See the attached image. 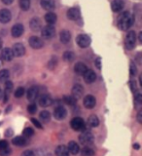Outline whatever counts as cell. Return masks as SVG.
I'll return each mask as SVG.
<instances>
[{"instance_id":"cell-1","label":"cell","mask_w":142,"mask_h":156,"mask_svg":"<svg viewBox=\"0 0 142 156\" xmlns=\"http://www.w3.org/2000/svg\"><path fill=\"white\" fill-rule=\"evenodd\" d=\"M134 23V16L130 12H124L118 19V27L122 30L129 29Z\"/></svg>"},{"instance_id":"cell-2","label":"cell","mask_w":142,"mask_h":156,"mask_svg":"<svg viewBox=\"0 0 142 156\" xmlns=\"http://www.w3.org/2000/svg\"><path fill=\"white\" fill-rule=\"evenodd\" d=\"M70 126L73 130L77 132L85 131L86 129V123L81 117H74V118L70 121Z\"/></svg>"},{"instance_id":"cell-3","label":"cell","mask_w":142,"mask_h":156,"mask_svg":"<svg viewBox=\"0 0 142 156\" xmlns=\"http://www.w3.org/2000/svg\"><path fill=\"white\" fill-rule=\"evenodd\" d=\"M135 42H136V34L133 30L129 31V33L126 34V47L129 50H133L135 46Z\"/></svg>"},{"instance_id":"cell-4","label":"cell","mask_w":142,"mask_h":156,"mask_svg":"<svg viewBox=\"0 0 142 156\" xmlns=\"http://www.w3.org/2000/svg\"><path fill=\"white\" fill-rule=\"evenodd\" d=\"M79 141L83 145H90L94 143V136L90 132H84L79 136Z\"/></svg>"},{"instance_id":"cell-5","label":"cell","mask_w":142,"mask_h":156,"mask_svg":"<svg viewBox=\"0 0 142 156\" xmlns=\"http://www.w3.org/2000/svg\"><path fill=\"white\" fill-rule=\"evenodd\" d=\"M76 42L78 46L81 48H87L90 46L91 44V37L87 34H80L76 38Z\"/></svg>"},{"instance_id":"cell-6","label":"cell","mask_w":142,"mask_h":156,"mask_svg":"<svg viewBox=\"0 0 142 156\" xmlns=\"http://www.w3.org/2000/svg\"><path fill=\"white\" fill-rule=\"evenodd\" d=\"M42 37L45 39H52L56 35V29L53 26H46L45 27L42 28Z\"/></svg>"},{"instance_id":"cell-7","label":"cell","mask_w":142,"mask_h":156,"mask_svg":"<svg viewBox=\"0 0 142 156\" xmlns=\"http://www.w3.org/2000/svg\"><path fill=\"white\" fill-rule=\"evenodd\" d=\"M29 45L33 49H41L44 46L43 40L38 36H31L29 38Z\"/></svg>"},{"instance_id":"cell-8","label":"cell","mask_w":142,"mask_h":156,"mask_svg":"<svg viewBox=\"0 0 142 156\" xmlns=\"http://www.w3.org/2000/svg\"><path fill=\"white\" fill-rule=\"evenodd\" d=\"M83 104H84V106L86 108H89V109H92L94 108L96 105V100L94 96L92 95H88L84 98V101H83Z\"/></svg>"},{"instance_id":"cell-9","label":"cell","mask_w":142,"mask_h":156,"mask_svg":"<svg viewBox=\"0 0 142 156\" xmlns=\"http://www.w3.org/2000/svg\"><path fill=\"white\" fill-rule=\"evenodd\" d=\"M67 115V110L63 106H57V108L54 110V116L57 120H62L64 119Z\"/></svg>"},{"instance_id":"cell-10","label":"cell","mask_w":142,"mask_h":156,"mask_svg":"<svg viewBox=\"0 0 142 156\" xmlns=\"http://www.w3.org/2000/svg\"><path fill=\"white\" fill-rule=\"evenodd\" d=\"M12 52L14 54V56L16 57H22L26 54V48L23 45L22 43H16L14 45L13 49H12Z\"/></svg>"},{"instance_id":"cell-11","label":"cell","mask_w":142,"mask_h":156,"mask_svg":"<svg viewBox=\"0 0 142 156\" xmlns=\"http://www.w3.org/2000/svg\"><path fill=\"white\" fill-rule=\"evenodd\" d=\"M11 19H12V14L8 9L0 10V23H7L11 21Z\"/></svg>"},{"instance_id":"cell-12","label":"cell","mask_w":142,"mask_h":156,"mask_svg":"<svg viewBox=\"0 0 142 156\" xmlns=\"http://www.w3.org/2000/svg\"><path fill=\"white\" fill-rule=\"evenodd\" d=\"M53 104V99L51 98L50 95L48 94H43L39 98V105L43 107H47L50 106Z\"/></svg>"},{"instance_id":"cell-13","label":"cell","mask_w":142,"mask_h":156,"mask_svg":"<svg viewBox=\"0 0 142 156\" xmlns=\"http://www.w3.org/2000/svg\"><path fill=\"white\" fill-rule=\"evenodd\" d=\"M0 58L1 60L5 61V62H10L13 60L14 58V54L12 52V49L10 48H4L1 54H0Z\"/></svg>"},{"instance_id":"cell-14","label":"cell","mask_w":142,"mask_h":156,"mask_svg":"<svg viewBox=\"0 0 142 156\" xmlns=\"http://www.w3.org/2000/svg\"><path fill=\"white\" fill-rule=\"evenodd\" d=\"M83 76H84V80L85 82H87L88 84H92V83H94L96 79V74L94 70L92 69H88L84 74H83Z\"/></svg>"},{"instance_id":"cell-15","label":"cell","mask_w":142,"mask_h":156,"mask_svg":"<svg viewBox=\"0 0 142 156\" xmlns=\"http://www.w3.org/2000/svg\"><path fill=\"white\" fill-rule=\"evenodd\" d=\"M67 18L69 20H71V21H77V20H79V18H80V10L78 8H76V7L70 8L67 11Z\"/></svg>"},{"instance_id":"cell-16","label":"cell","mask_w":142,"mask_h":156,"mask_svg":"<svg viewBox=\"0 0 142 156\" xmlns=\"http://www.w3.org/2000/svg\"><path fill=\"white\" fill-rule=\"evenodd\" d=\"M26 97H27L28 101H35L38 98V88L36 86H33V87L29 88L27 93H26Z\"/></svg>"},{"instance_id":"cell-17","label":"cell","mask_w":142,"mask_h":156,"mask_svg":"<svg viewBox=\"0 0 142 156\" xmlns=\"http://www.w3.org/2000/svg\"><path fill=\"white\" fill-rule=\"evenodd\" d=\"M24 31V28L23 26L21 23H17L12 27L11 29V33H12V36L13 37H19L23 33Z\"/></svg>"},{"instance_id":"cell-18","label":"cell","mask_w":142,"mask_h":156,"mask_svg":"<svg viewBox=\"0 0 142 156\" xmlns=\"http://www.w3.org/2000/svg\"><path fill=\"white\" fill-rule=\"evenodd\" d=\"M71 91H72V97H74L76 100L78 98L82 97L83 94H84V88H83L82 85H79V84H76L73 86Z\"/></svg>"},{"instance_id":"cell-19","label":"cell","mask_w":142,"mask_h":156,"mask_svg":"<svg viewBox=\"0 0 142 156\" xmlns=\"http://www.w3.org/2000/svg\"><path fill=\"white\" fill-rule=\"evenodd\" d=\"M67 149H68V152L73 154V155H76L80 152V147H79V144L75 141H69V144L67 145Z\"/></svg>"},{"instance_id":"cell-20","label":"cell","mask_w":142,"mask_h":156,"mask_svg":"<svg viewBox=\"0 0 142 156\" xmlns=\"http://www.w3.org/2000/svg\"><path fill=\"white\" fill-rule=\"evenodd\" d=\"M125 6V2L123 0H113L111 4V8L114 12H120Z\"/></svg>"},{"instance_id":"cell-21","label":"cell","mask_w":142,"mask_h":156,"mask_svg":"<svg viewBox=\"0 0 142 156\" xmlns=\"http://www.w3.org/2000/svg\"><path fill=\"white\" fill-rule=\"evenodd\" d=\"M30 28L33 31H40L41 30V21L38 18H33L31 19L30 23H29Z\"/></svg>"},{"instance_id":"cell-22","label":"cell","mask_w":142,"mask_h":156,"mask_svg":"<svg viewBox=\"0 0 142 156\" xmlns=\"http://www.w3.org/2000/svg\"><path fill=\"white\" fill-rule=\"evenodd\" d=\"M40 4L42 8L47 10V11H51V10L55 9V1L54 0H41Z\"/></svg>"},{"instance_id":"cell-23","label":"cell","mask_w":142,"mask_h":156,"mask_svg":"<svg viewBox=\"0 0 142 156\" xmlns=\"http://www.w3.org/2000/svg\"><path fill=\"white\" fill-rule=\"evenodd\" d=\"M57 20V15L53 12H49L45 15V21L49 26H53V24H55Z\"/></svg>"},{"instance_id":"cell-24","label":"cell","mask_w":142,"mask_h":156,"mask_svg":"<svg viewBox=\"0 0 142 156\" xmlns=\"http://www.w3.org/2000/svg\"><path fill=\"white\" fill-rule=\"evenodd\" d=\"M87 70H88V67L85 63H83V62H77L74 66V71L77 73V74L83 75Z\"/></svg>"},{"instance_id":"cell-25","label":"cell","mask_w":142,"mask_h":156,"mask_svg":"<svg viewBox=\"0 0 142 156\" xmlns=\"http://www.w3.org/2000/svg\"><path fill=\"white\" fill-rule=\"evenodd\" d=\"M55 152H56L57 156H69L67 146H65V145H58L56 148Z\"/></svg>"},{"instance_id":"cell-26","label":"cell","mask_w":142,"mask_h":156,"mask_svg":"<svg viewBox=\"0 0 142 156\" xmlns=\"http://www.w3.org/2000/svg\"><path fill=\"white\" fill-rule=\"evenodd\" d=\"M60 39L63 44H66L70 41L71 39V34L68 30H62L60 34Z\"/></svg>"},{"instance_id":"cell-27","label":"cell","mask_w":142,"mask_h":156,"mask_svg":"<svg viewBox=\"0 0 142 156\" xmlns=\"http://www.w3.org/2000/svg\"><path fill=\"white\" fill-rule=\"evenodd\" d=\"M88 125L92 128H95L99 125V119L96 115H91L88 119Z\"/></svg>"},{"instance_id":"cell-28","label":"cell","mask_w":142,"mask_h":156,"mask_svg":"<svg viewBox=\"0 0 142 156\" xmlns=\"http://www.w3.org/2000/svg\"><path fill=\"white\" fill-rule=\"evenodd\" d=\"M12 143H13V144L17 145V146H24L26 144L27 141L23 136H16V138L13 139Z\"/></svg>"},{"instance_id":"cell-29","label":"cell","mask_w":142,"mask_h":156,"mask_svg":"<svg viewBox=\"0 0 142 156\" xmlns=\"http://www.w3.org/2000/svg\"><path fill=\"white\" fill-rule=\"evenodd\" d=\"M39 117H40L41 121L44 122V123H48V122L51 120V114H50V112L47 110L41 111L40 114H39Z\"/></svg>"},{"instance_id":"cell-30","label":"cell","mask_w":142,"mask_h":156,"mask_svg":"<svg viewBox=\"0 0 142 156\" xmlns=\"http://www.w3.org/2000/svg\"><path fill=\"white\" fill-rule=\"evenodd\" d=\"M10 78V72L7 69H2L0 71V81L1 82H6Z\"/></svg>"},{"instance_id":"cell-31","label":"cell","mask_w":142,"mask_h":156,"mask_svg":"<svg viewBox=\"0 0 142 156\" xmlns=\"http://www.w3.org/2000/svg\"><path fill=\"white\" fill-rule=\"evenodd\" d=\"M63 101H64L65 104L68 105H75L76 102H77V100L72 96H65L64 98H63Z\"/></svg>"},{"instance_id":"cell-32","label":"cell","mask_w":142,"mask_h":156,"mask_svg":"<svg viewBox=\"0 0 142 156\" xmlns=\"http://www.w3.org/2000/svg\"><path fill=\"white\" fill-rule=\"evenodd\" d=\"M19 7L23 11H27L30 8V0H19Z\"/></svg>"},{"instance_id":"cell-33","label":"cell","mask_w":142,"mask_h":156,"mask_svg":"<svg viewBox=\"0 0 142 156\" xmlns=\"http://www.w3.org/2000/svg\"><path fill=\"white\" fill-rule=\"evenodd\" d=\"M81 153L83 156H94L95 155V150L89 147V146H86V147H84L82 149Z\"/></svg>"},{"instance_id":"cell-34","label":"cell","mask_w":142,"mask_h":156,"mask_svg":"<svg viewBox=\"0 0 142 156\" xmlns=\"http://www.w3.org/2000/svg\"><path fill=\"white\" fill-rule=\"evenodd\" d=\"M74 53L73 52H70V51H66L64 52V54H63V60L66 61V62H72L73 60H74Z\"/></svg>"},{"instance_id":"cell-35","label":"cell","mask_w":142,"mask_h":156,"mask_svg":"<svg viewBox=\"0 0 142 156\" xmlns=\"http://www.w3.org/2000/svg\"><path fill=\"white\" fill-rule=\"evenodd\" d=\"M23 134L26 138H30V136H32L34 135V131L32 128H30V127H27V128H26L23 130Z\"/></svg>"},{"instance_id":"cell-36","label":"cell","mask_w":142,"mask_h":156,"mask_svg":"<svg viewBox=\"0 0 142 156\" xmlns=\"http://www.w3.org/2000/svg\"><path fill=\"white\" fill-rule=\"evenodd\" d=\"M24 93H26V89L23 87H19L18 89L15 91V97L16 98H22Z\"/></svg>"},{"instance_id":"cell-37","label":"cell","mask_w":142,"mask_h":156,"mask_svg":"<svg viewBox=\"0 0 142 156\" xmlns=\"http://www.w3.org/2000/svg\"><path fill=\"white\" fill-rule=\"evenodd\" d=\"M12 154V149L6 147V148H2L0 149V156H10Z\"/></svg>"},{"instance_id":"cell-38","label":"cell","mask_w":142,"mask_h":156,"mask_svg":"<svg viewBox=\"0 0 142 156\" xmlns=\"http://www.w3.org/2000/svg\"><path fill=\"white\" fill-rule=\"evenodd\" d=\"M13 88H14V85H13L12 81L8 80V81L5 82V92H6V93L11 92L13 90Z\"/></svg>"},{"instance_id":"cell-39","label":"cell","mask_w":142,"mask_h":156,"mask_svg":"<svg viewBox=\"0 0 142 156\" xmlns=\"http://www.w3.org/2000/svg\"><path fill=\"white\" fill-rule=\"evenodd\" d=\"M27 111H28V113H30V114H34V113H35V112L37 111V106H36V105H34V104L29 105L27 106Z\"/></svg>"},{"instance_id":"cell-40","label":"cell","mask_w":142,"mask_h":156,"mask_svg":"<svg viewBox=\"0 0 142 156\" xmlns=\"http://www.w3.org/2000/svg\"><path fill=\"white\" fill-rule=\"evenodd\" d=\"M57 61L56 60L55 58H53L52 60L49 62V63H48V66L51 68V69H53L54 67H55L56 66H57Z\"/></svg>"},{"instance_id":"cell-41","label":"cell","mask_w":142,"mask_h":156,"mask_svg":"<svg viewBox=\"0 0 142 156\" xmlns=\"http://www.w3.org/2000/svg\"><path fill=\"white\" fill-rule=\"evenodd\" d=\"M31 122L33 123V125L36 127V128H38V129H42V128H43L42 125H41V122H39L37 119H35V118H31Z\"/></svg>"},{"instance_id":"cell-42","label":"cell","mask_w":142,"mask_h":156,"mask_svg":"<svg viewBox=\"0 0 142 156\" xmlns=\"http://www.w3.org/2000/svg\"><path fill=\"white\" fill-rule=\"evenodd\" d=\"M22 156H35V152H34L33 150L27 149L26 151H23V152L22 153Z\"/></svg>"},{"instance_id":"cell-43","label":"cell","mask_w":142,"mask_h":156,"mask_svg":"<svg viewBox=\"0 0 142 156\" xmlns=\"http://www.w3.org/2000/svg\"><path fill=\"white\" fill-rule=\"evenodd\" d=\"M137 72V69H136V66L133 65V63H130V75L134 76Z\"/></svg>"},{"instance_id":"cell-44","label":"cell","mask_w":142,"mask_h":156,"mask_svg":"<svg viewBox=\"0 0 142 156\" xmlns=\"http://www.w3.org/2000/svg\"><path fill=\"white\" fill-rule=\"evenodd\" d=\"M134 101H135L136 105H141V102H142V95L141 94H136Z\"/></svg>"},{"instance_id":"cell-45","label":"cell","mask_w":142,"mask_h":156,"mask_svg":"<svg viewBox=\"0 0 142 156\" xmlns=\"http://www.w3.org/2000/svg\"><path fill=\"white\" fill-rule=\"evenodd\" d=\"M8 147V141L7 140H0V149H2V148H6Z\"/></svg>"},{"instance_id":"cell-46","label":"cell","mask_w":142,"mask_h":156,"mask_svg":"<svg viewBox=\"0 0 142 156\" xmlns=\"http://www.w3.org/2000/svg\"><path fill=\"white\" fill-rule=\"evenodd\" d=\"M130 88H131V90H133V92H136L137 91V87H136V82L135 81H130Z\"/></svg>"},{"instance_id":"cell-47","label":"cell","mask_w":142,"mask_h":156,"mask_svg":"<svg viewBox=\"0 0 142 156\" xmlns=\"http://www.w3.org/2000/svg\"><path fill=\"white\" fill-rule=\"evenodd\" d=\"M95 66L99 68V69H100V68H101V58H97L95 60Z\"/></svg>"},{"instance_id":"cell-48","label":"cell","mask_w":142,"mask_h":156,"mask_svg":"<svg viewBox=\"0 0 142 156\" xmlns=\"http://www.w3.org/2000/svg\"><path fill=\"white\" fill-rule=\"evenodd\" d=\"M137 121L139 123H142V110H140L137 114Z\"/></svg>"},{"instance_id":"cell-49","label":"cell","mask_w":142,"mask_h":156,"mask_svg":"<svg viewBox=\"0 0 142 156\" xmlns=\"http://www.w3.org/2000/svg\"><path fill=\"white\" fill-rule=\"evenodd\" d=\"M13 1H14V0H2V2H3L5 5H10V4H12Z\"/></svg>"},{"instance_id":"cell-50","label":"cell","mask_w":142,"mask_h":156,"mask_svg":"<svg viewBox=\"0 0 142 156\" xmlns=\"http://www.w3.org/2000/svg\"><path fill=\"white\" fill-rule=\"evenodd\" d=\"M139 147H140V146H139L138 144H133V148H134V149H139Z\"/></svg>"},{"instance_id":"cell-51","label":"cell","mask_w":142,"mask_h":156,"mask_svg":"<svg viewBox=\"0 0 142 156\" xmlns=\"http://www.w3.org/2000/svg\"><path fill=\"white\" fill-rule=\"evenodd\" d=\"M12 134H13V132L12 131H10V129L7 131V133H6V136H12Z\"/></svg>"},{"instance_id":"cell-52","label":"cell","mask_w":142,"mask_h":156,"mask_svg":"<svg viewBox=\"0 0 142 156\" xmlns=\"http://www.w3.org/2000/svg\"><path fill=\"white\" fill-rule=\"evenodd\" d=\"M1 98H3V92L1 89H0V100H1Z\"/></svg>"},{"instance_id":"cell-53","label":"cell","mask_w":142,"mask_h":156,"mask_svg":"<svg viewBox=\"0 0 142 156\" xmlns=\"http://www.w3.org/2000/svg\"><path fill=\"white\" fill-rule=\"evenodd\" d=\"M1 48H2V40L0 39V49H1Z\"/></svg>"}]
</instances>
